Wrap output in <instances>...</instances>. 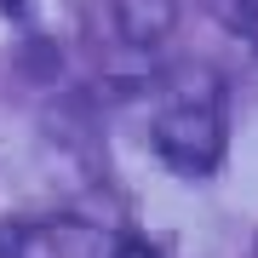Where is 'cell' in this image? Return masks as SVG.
<instances>
[{"mask_svg":"<svg viewBox=\"0 0 258 258\" xmlns=\"http://www.w3.org/2000/svg\"><path fill=\"white\" fill-rule=\"evenodd\" d=\"M0 6H6V12H23V0H0Z\"/></svg>","mask_w":258,"mask_h":258,"instance_id":"obj_6","label":"cell"},{"mask_svg":"<svg viewBox=\"0 0 258 258\" xmlns=\"http://www.w3.org/2000/svg\"><path fill=\"white\" fill-rule=\"evenodd\" d=\"M155 155L184 178H207L212 166L224 161V120L218 103H172V109L155 115V132H149Z\"/></svg>","mask_w":258,"mask_h":258,"instance_id":"obj_1","label":"cell"},{"mask_svg":"<svg viewBox=\"0 0 258 258\" xmlns=\"http://www.w3.org/2000/svg\"><path fill=\"white\" fill-rule=\"evenodd\" d=\"M0 258H23V230L12 218H0Z\"/></svg>","mask_w":258,"mask_h":258,"instance_id":"obj_4","label":"cell"},{"mask_svg":"<svg viewBox=\"0 0 258 258\" xmlns=\"http://www.w3.org/2000/svg\"><path fill=\"white\" fill-rule=\"evenodd\" d=\"M115 29L126 46H161L178 29V0H115Z\"/></svg>","mask_w":258,"mask_h":258,"instance_id":"obj_2","label":"cell"},{"mask_svg":"<svg viewBox=\"0 0 258 258\" xmlns=\"http://www.w3.org/2000/svg\"><path fill=\"white\" fill-rule=\"evenodd\" d=\"M218 12L252 40V52H258V0H218Z\"/></svg>","mask_w":258,"mask_h":258,"instance_id":"obj_3","label":"cell"},{"mask_svg":"<svg viewBox=\"0 0 258 258\" xmlns=\"http://www.w3.org/2000/svg\"><path fill=\"white\" fill-rule=\"evenodd\" d=\"M115 258H161V252H155V247H144V241H120Z\"/></svg>","mask_w":258,"mask_h":258,"instance_id":"obj_5","label":"cell"}]
</instances>
